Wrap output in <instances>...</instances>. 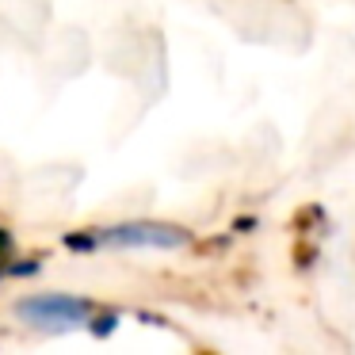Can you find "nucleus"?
<instances>
[{
  "instance_id": "f03ea898",
  "label": "nucleus",
  "mask_w": 355,
  "mask_h": 355,
  "mask_svg": "<svg viewBox=\"0 0 355 355\" xmlns=\"http://www.w3.org/2000/svg\"><path fill=\"white\" fill-rule=\"evenodd\" d=\"M16 313L27 324H50V329H69V324H85L92 317V306L73 294H39L16 306Z\"/></svg>"
},
{
  "instance_id": "7ed1b4c3",
  "label": "nucleus",
  "mask_w": 355,
  "mask_h": 355,
  "mask_svg": "<svg viewBox=\"0 0 355 355\" xmlns=\"http://www.w3.org/2000/svg\"><path fill=\"white\" fill-rule=\"evenodd\" d=\"M8 252H12V233L0 230V256H8Z\"/></svg>"
},
{
  "instance_id": "f257e3e1",
  "label": "nucleus",
  "mask_w": 355,
  "mask_h": 355,
  "mask_svg": "<svg viewBox=\"0 0 355 355\" xmlns=\"http://www.w3.org/2000/svg\"><path fill=\"white\" fill-rule=\"evenodd\" d=\"M191 241V233L180 225H164V222H126V225H107L96 233H69L65 245L88 252V248H184Z\"/></svg>"
}]
</instances>
